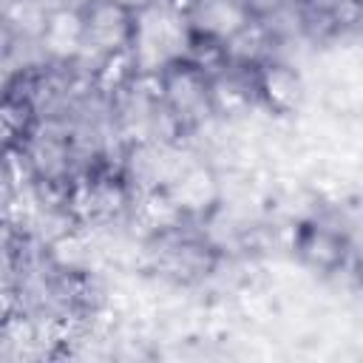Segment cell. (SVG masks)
<instances>
[{"mask_svg": "<svg viewBox=\"0 0 363 363\" xmlns=\"http://www.w3.org/2000/svg\"><path fill=\"white\" fill-rule=\"evenodd\" d=\"M159 85H162V99L184 122L187 136L199 125H204L207 119L216 116L213 102H210V74H204L187 57L167 62L159 71Z\"/></svg>", "mask_w": 363, "mask_h": 363, "instance_id": "cell-1", "label": "cell"}, {"mask_svg": "<svg viewBox=\"0 0 363 363\" xmlns=\"http://www.w3.org/2000/svg\"><path fill=\"white\" fill-rule=\"evenodd\" d=\"M85 17V48L79 57H94L91 74L96 62L108 54L128 51L136 34V6L128 0H91L82 6ZM77 57V60H79Z\"/></svg>", "mask_w": 363, "mask_h": 363, "instance_id": "cell-2", "label": "cell"}, {"mask_svg": "<svg viewBox=\"0 0 363 363\" xmlns=\"http://www.w3.org/2000/svg\"><path fill=\"white\" fill-rule=\"evenodd\" d=\"M258 99L272 116H295L306 99V79L292 60L272 57L258 65Z\"/></svg>", "mask_w": 363, "mask_h": 363, "instance_id": "cell-3", "label": "cell"}, {"mask_svg": "<svg viewBox=\"0 0 363 363\" xmlns=\"http://www.w3.org/2000/svg\"><path fill=\"white\" fill-rule=\"evenodd\" d=\"M40 45L45 51L48 60L54 62H71L82 54L85 48V17L82 9L77 6H54L45 17L43 34H40Z\"/></svg>", "mask_w": 363, "mask_h": 363, "instance_id": "cell-4", "label": "cell"}, {"mask_svg": "<svg viewBox=\"0 0 363 363\" xmlns=\"http://www.w3.org/2000/svg\"><path fill=\"white\" fill-rule=\"evenodd\" d=\"M357 289H360V292H363V264H360V267H357Z\"/></svg>", "mask_w": 363, "mask_h": 363, "instance_id": "cell-5", "label": "cell"}]
</instances>
